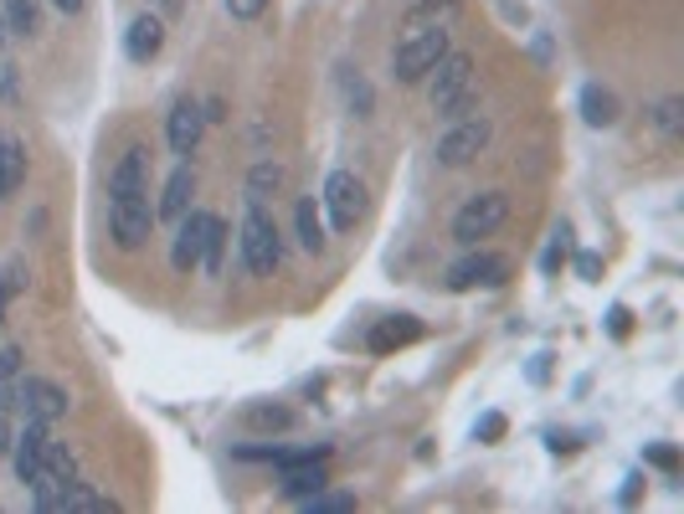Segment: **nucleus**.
Wrapping results in <instances>:
<instances>
[{
    "label": "nucleus",
    "mask_w": 684,
    "mask_h": 514,
    "mask_svg": "<svg viewBox=\"0 0 684 514\" xmlns=\"http://www.w3.org/2000/svg\"><path fill=\"white\" fill-rule=\"evenodd\" d=\"M242 263L253 279H273V268L283 263L278 221L263 211V201H248V211H242Z\"/></svg>",
    "instance_id": "obj_1"
},
{
    "label": "nucleus",
    "mask_w": 684,
    "mask_h": 514,
    "mask_svg": "<svg viewBox=\"0 0 684 514\" xmlns=\"http://www.w3.org/2000/svg\"><path fill=\"white\" fill-rule=\"evenodd\" d=\"M432 108L448 118H463V108L474 103V57L469 52H443L432 67Z\"/></svg>",
    "instance_id": "obj_2"
},
{
    "label": "nucleus",
    "mask_w": 684,
    "mask_h": 514,
    "mask_svg": "<svg viewBox=\"0 0 684 514\" xmlns=\"http://www.w3.org/2000/svg\"><path fill=\"white\" fill-rule=\"evenodd\" d=\"M108 232H114V242H119L124 252L145 248L149 232H155V206H149V191L114 196V201H108Z\"/></svg>",
    "instance_id": "obj_3"
},
{
    "label": "nucleus",
    "mask_w": 684,
    "mask_h": 514,
    "mask_svg": "<svg viewBox=\"0 0 684 514\" xmlns=\"http://www.w3.org/2000/svg\"><path fill=\"white\" fill-rule=\"evenodd\" d=\"M448 52V27H417L397 52H391V73L402 77V83H417L422 73L438 67V57Z\"/></svg>",
    "instance_id": "obj_4"
},
{
    "label": "nucleus",
    "mask_w": 684,
    "mask_h": 514,
    "mask_svg": "<svg viewBox=\"0 0 684 514\" xmlns=\"http://www.w3.org/2000/svg\"><path fill=\"white\" fill-rule=\"evenodd\" d=\"M509 217V196L505 191H484L474 196L469 206H459V217H453V242H463V248H478V237L499 232Z\"/></svg>",
    "instance_id": "obj_5"
},
{
    "label": "nucleus",
    "mask_w": 684,
    "mask_h": 514,
    "mask_svg": "<svg viewBox=\"0 0 684 514\" xmlns=\"http://www.w3.org/2000/svg\"><path fill=\"white\" fill-rule=\"evenodd\" d=\"M509 279V263L499 252H469L459 263L448 268V289L453 294H469V289H499Z\"/></svg>",
    "instance_id": "obj_6"
},
{
    "label": "nucleus",
    "mask_w": 684,
    "mask_h": 514,
    "mask_svg": "<svg viewBox=\"0 0 684 514\" xmlns=\"http://www.w3.org/2000/svg\"><path fill=\"white\" fill-rule=\"evenodd\" d=\"M325 206H329L335 232H356L360 211H366V186H360L350 170H335V176L325 180Z\"/></svg>",
    "instance_id": "obj_7"
},
{
    "label": "nucleus",
    "mask_w": 684,
    "mask_h": 514,
    "mask_svg": "<svg viewBox=\"0 0 684 514\" xmlns=\"http://www.w3.org/2000/svg\"><path fill=\"white\" fill-rule=\"evenodd\" d=\"M11 407H21V417H36V422H57V417H67V391L42 381V376H27V381H15Z\"/></svg>",
    "instance_id": "obj_8"
},
{
    "label": "nucleus",
    "mask_w": 684,
    "mask_h": 514,
    "mask_svg": "<svg viewBox=\"0 0 684 514\" xmlns=\"http://www.w3.org/2000/svg\"><path fill=\"white\" fill-rule=\"evenodd\" d=\"M211 221H217L211 211H186V217H180L176 248H170V263H176V273H196V268H201V252H207Z\"/></svg>",
    "instance_id": "obj_9"
},
{
    "label": "nucleus",
    "mask_w": 684,
    "mask_h": 514,
    "mask_svg": "<svg viewBox=\"0 0 684 514\" xmlns=\"http://www.w3.org/2000/svg\"><path fill=\"white\" fill-rule=\"evenodd\" d=\"M490 134H494L490 118H459V124L438 139V160H443V165H469L478 149L490 145Z\"/></svg>",
    "instance_id": "obj_10"
},
{
    "label": "nucleus",
    "mask_w": 684,
    "mask_h": 514,
    "mask_svg": "<svg viewBox=\"0 0 684 514\" xmlns=\"http://www.w3.org/2000/svg\"><path fill=\"white\" fill-rule=\"evenodd\" d=\"M201 129H207V114H201V103H196V98H180L176 108H170L165 139H170V149H176L180 160H186V155H196V145H201Z\"/></svg>",
    "instance_id": "obj_11"
},
{
    "label": "nucleus",
    "mask_w": 684,
    "mask_h": 514,
    "mask_svg": "<svg viewBox=\"0 0 684 514\" xmlns=\"http://www.w3.org/2000/svg\"><path fill=\"white\" fill-rule=\"evenodd\" d=\"M135 191H149V155L139 145L124 149L114 176H108V196H135Z\"/></svg>",
    "instance_id": "obj_12"
},
{
    "label": "nucleus",
    "mask_w": 684,
    "mask_h": 514,
    "mask_svg": "<svg viewBox=\"0 0 684 514\" xmlns=\"http://www.w3.org/2000/svg\"><path fill=\"white\" fill-rule=\"evenodd\" d=\"M42 448H46V422L27 417V427H21V438H15V448H11V463H15V479H21V484H27L31 473H36V463H42Z\"/></svg>",
    "instance_id": "obj_13"
},
{
    "label": "nucleus",
    "mask_w": 684,
    "mask_h": 514,
    "mask_svg": "<svg viewBox=\"0 0 684 514\" xmlns=\"http://www.w3.org/2000/svg\"><path fill=\"white\" fill-rule=\"evenodd\" d=\"M329 479H325V469H319V463H314V458H294V463H283V494H288V500H309V494H319V489H325Z\"/></svg>",
    "instance_id": "obj_14"
},
{
    "label": "nucleus",
    "mask_w": 684,
    "mask_h": 514,
    "mask_svg": "<svg viewBox=\"0 0 684 514\" xmlns=\"http://www.w3.org/2000/svg\"><path fill=\"white\" fill-rule=\"evenodd\" d=\"M191 196H196V176H191V165H176V176L165 180V196H160V206H155V217L180 221V217H186V211H191Z\"/></svg>",
    "instance_id": "obj_15"
},
{
    "label": "nucleus",
    "mask_w": 684,
    "mask_h": 514,
    "mask_svg": "<svg viewBox=\"0 0 684 514\" xmlns=\"http://www.w3.org/2000/svg\"><path fill=\"white\" fill-rule=\"evenodd\" d=\"M27 180V145L15 134H0V201H11Z\"/></svg>",
    "instance_id": "obj_16"
},
{
    "label": "nucleus",
    "mask_w": 684,
    "mask_h": 514,
    "mask_svg": "<svg viewBox=\"0 0 684 514\" xmlns=\"http://www.w3.org/2000/svg\"><path fill=\"white\" fill-rule=\"evenodd\" d=\"M160 46H165V21L160 15H135V21H129V36H124V52H129L135 62H149Z\"/></svg>",
    "instance_id": "obj_17"
},
{
    "label": "nucleus",
    "mask_w": 684,
    "mask_h": 514,
    "mask_svg": "<svg viewBox=\"0 0 684 514\" xmlns=\"http://www.w3.org/2000/svg\"><path fill=\"white\" fill-rule=\"evenodd\" d=\"M581 118H587L592 129H612V124H618V98H612V88L587 83V88H581Z\"/></svg>",
    "instance_id": "obj_18"
},
{
    "label": "nucleus",
    "mask_w": 684,
    "mask_h": 514,
    "mask_svg": "<svg viewBox=\"0 0 684 514\" xmlns=\"http://www.w3.org/2000/svg\"><path fill=\"white\" fill-rule=\"evenodd\" d=\"M283 186H288V170H283L278 160H257L253 170H248V201H269Z\"/></svg>",
    "instance_id": "obj_19"
},
{
    "label": "nucleus",
    "mask_w": 684,
    "mask_h": 514,
    "mask_svg": "<svg viewBox=\"0 0 684 514\" xmlns=\"http://www.w3.org/2000/svg\"><path fill=\"white\" fill-rule=\"evenodd\" d=\"M298 242H304V252H325V242H329L314 196H304V201H298Z\"/></svg>",
    "instance_id": "obj_20"
},
{
    "label": "nucleus",
    "mask_w": 684,
    "mask_h": 514,
    "mask_svg": "<svg viewBox=\"0 0 684 514\" xmlns=\"http://www.w3.org/2000/svg\"><path fill=\"white\" fill-rule=\"evenodd\" d=\"M417 335H422V324L402 314V319H387L381 329H376V335H371V350H397V345H412Z\"/></svg>",
    "instance_id": "obj_21"
},
{
    "label": "nucleus",
    "mask_w": 684,
    "mask_h": 514,
    "mask_svg": "<svg viewBox=\"0 0 684 514\" xmlns=\"http://www.w3.org/2000/svg\"><path fill=\"white\" fill-rule=\"evenodd\" d=\"M222 248H227V221L217 217L211 221V237H207V252H201V273H211V279L222 273Z\"/></svg>",
    "instance_id": "obj_22"
},
{
    "label": "nucleus",
    "mask_w": 684,
    "mask_h": 514,
    "mask_svg": "<svg viewBox=\"0 0 684 514\" xmlns=\"http://www.w3.org/2000/svg\"><path fill=\"white\" fill-rule=\"evenodd\" d=\"M654 124H659V134H664V139H680V134H684V98H664V103H659Z\"/></svg>",
    "instance_id": "obj_23"
},
{
    "label": "nucleus",
    "mask_w": 684,
    "mask_h": 514,
    "mask_svg": "<svg viewBox=\"0 0 684 514\" xmlns=\"http://www.w3.org/2000/svg\"><path fill=\"white\" fill-rule=\"evenodd\" d=\"M345 98H350V108H356L360 118L371 114V88H366V77L360 73H345Z\"/></svg>",
    "instance_id": "obj_24"
},
{
    "label": "nucleus",
    "mask_w": 684,
    "mask_h": 514,
    "mask_svg": "<svg viewBox=\"0 0 684 514\" xmlns=\"http://www.w3.org/2000/svg\"><path fill=\"white\" fill-rule=\"evenodd\" d=\"M304 510H314V514H345V510H356V500H345V494H325V489H319V494H309V500H304Z\"/></svg>",
    "instance_id": "obj_25"
},
{
    "label": "nucleus",
    "mask_w": 684,
    "mask_h": 514,
    "mask_svg": "<svg viewBox=\"0 0 684 514\" xmlns=\"http://www.w3.org/2000/svg\"><path fill=\"white\" fill-rule=\"evenodd\" d=\"M11 27L15 31H42V15H36V0H11Z\"/></svg>",
    "instance_id": "obj_26"
},
{
    "label": "nucleus",
    "mask_w": 684,
    "mask_h": 514,
    "mask_svg": "<svg viewBox=\"0 0 684 514\" xmlns=\"http://www.w3.org/2000/svg\"><path fill=\"white\" fill-rule=\"evenodd\" d=\"M474 438L478 442H499V438H505V417H499V411H484V417H478V427H474Z\"/></svg>",
    "instance_id": "obj_27"
},
{
    "label": "nucleus",
    "mask_w": 684,
    "mask_h": 514,
    "mask_svg": "<svg viewBox=\"0 0 684 514\" xmlns=\"http://www.w3.org/2000/svg\"><path fill=\"white\" fill-rule=\"evenodd\" d=\"M577 279L581 283H597V279H602V258H597V252H577Z\"/></svg>",
    "instance_id": "obj_28"
},
{
    "label": "nucleus",
    "mask_w": 684,
    "mask_h": 514,
    "mask_svg": "<svg viewBox=\"0 0 684 514\" xmlns=\"http://www.w3.org/2000/svg\"><path fill=\"white\" fill-rule=\"evenodd\" d=\"M227 11L238 15V21H257V15L269 11V0H227Z\"/></svg>",
    "instance_id": "obj_29"
},
{
    "label": "nucleus",
    "mask_w": 684,
    "mask_h": 514,
    "mask_svg": "<svg viewBox=\"0 0 684 514\" xmlns=\"http://www.w3.org/2000/svg\"><path fill=\"white\" fill-rule=\"evenodd\" d=\"M15 376H21V350L0 345V381H15Z\"/></svg>",
    "instance_id": "obj_30"
},
{
    "label": "nucleus",
    "mask_w": 684,
    "mask_h": 514,
    "mask_svg": "<svg viewBox=\"0 0 684 514\" xmlns=\"http://www.w3.org/2000/svg\"><path fill=\"white\" fill-rule=\"evenodd\" d=\"M253 422H263V427H288V411H283V407H257V411H253Z\"/></svg>",
    "instance_id": "obj_31"
},
{
    "label": "nucleus",
    "mask_w": 684,
    "mask_h": 514,
    "mask_svg": "<svg viewBox=\"0 0 684 514\" xmlns=\"http://www.w3.org/2000/svg\"><path fill=\"white\" fill-rule=\"evenodd\" d=\"M21 289H27V268L11 263V273H6V294H21Z\"/></svg>",
    "instance_id": "obj_32"
},
{
    "label": "nucleus",
    "mask_w": 684,
    "mask_h": 514,
    "mask_svg": "<svg viewBox=\"0 0 684 514\" xmlns=\"http://www.w3.org/2000/svg\"><path fill=\"white\" fill-rule=\"evenodd\" d=\"M608 329H612V335H618V339L628 335V308H623V304H618V308H612V314H608Z\"/></svg>",
    "instance_id": "obj_33"
},
{
    "label": "nucleus",
    "mask_w": 684,
    "mask_h": 514,
    "mask_svg": "<svg viewBox=\"0 0 684 514\" xmlns=\"http://www.w3.org/2000/svg\"><path fill=\"white\" fill-rule=\"evenodd\" d=\"M649 463H654V469H674V463H680V453H674V448H654V453H649Z\"/></svg>",
    "instance_id": "obj_34"
},
{
    "label": "nucleus",
    "mask_w": 684,
    "mask_h": 514,
    "mask_svg": "<svg viewBox=\"0 0 684 514\" xmlns=\"http://www.w3.org/2000/svg\"><path fill=\"white\" fill-rule=\"evenodd\" d=\"M52 6H57V11H67V15L83 11V0H52Z\"/></svg>",
    "instance_id": "obj_35"
},
{
    "label": "nucleus",
    "mask_w": 684,
    "mask_h": 514,
    "mask_svg": "<svg viewBox=\"0 0 684 514\" xmlns=\"http://www.w3.org/2000/svg\"><path fill=\"white\" fill-rule=\"evenodd\" d=\"M6 298H11V294H6V279H0V308H6Z\"/></svg>",
    "instance_id": "obj_36"
},
{
    "label": "nucleus",
    "mask_w": 684,
    "mask_h": 514,
    "mask_svg": "<svg viewBox=\"0 0 684 514\" xmlns=\"http://www.w3.org/2000/svg\"><path fill=\"white\" fill-rule=\"evenodd\" d=\"M0 42H6V15H0Z\"/></svg>",
    "instance_id": "obj_37"
}]
</instances>
